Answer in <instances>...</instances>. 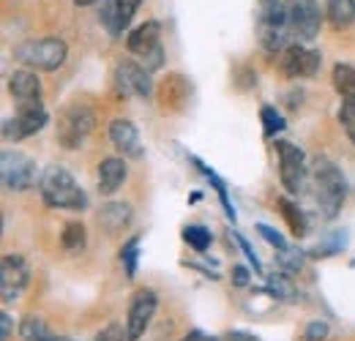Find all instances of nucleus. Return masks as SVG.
<instances>
[{
	"mask_svg": "<svg viewBox=\"0 0 355 341\" xmlns=\"http://www.w3.org/2000/svg\"><path fill=\"white\" fill-rule=\"evenodd\" d=\"M257 39L270 55H282L293 44V17L287 0H257Z\"/></svg>",
	"mask_w": 355,
	"mask_h": 341,
	"instance_id": "1",
	"label": "nucleus"
},
{
	"mask_svg": "<svg viewBox=\"0 0 355 341\" xmlns=\"http://www.w3.org/2000/svg\"><path fill=\"white\" fill-rule=\"evenodd\" d=\"M42 197L49 208H66V211H83L88 205L85 191L77 186V180L71 177V172L63 170L60 164L46 167L42 180H39Z\"/></svg>",
	"mask_w": 355,
	"mask_h": 341,
	"instance_id": "2",
	"label": "nucleus"
},
{
	"mask_svg": "<svg viewBox=\"0 0 355 341\" xmlns=\"http://www.w3.org/2000/svg\"><path fill=\"white\" fill-rule=\"evenodd\" d=\"M314 197H317V208L322 218H334L342 211L345 197H347V180L339 172V167L328 159H317L314 164Z\"/></svg>",
	"mask_w": 355,
	"mask_h": 341,
	"instance_id": "3",
	"label": "nucleus"
},
{
	"mask_svg": "<svg viewBox=\"0 0 355 341\" xmlns=\"http://www.w3.org/2000/svg\"><path fill=\"white\" fill-rule=\"evenodd\" d=\"M69 55V46L63 39H28L22 42L19 46H14V58L25 66H31L33 71H55L63 66Z\"/></svg>",
	"mask_w": 355,
	"mask_h": 341,
	"instance_id": "4",
	"label": "nucleus"
},
{
	"mask_svg": "<svg viewBox=\"0 0 355 341\" xmlns=\"http://www.w3.org/2000/svg\"><path fill=\"white\" fill-rule=\"evenodd\" d=\"M96 126V115L88 104L74 101L69 104L60 115H58V142L66 150H77L85 145V139L90 137V131Z\"/></svg>",
	"mask_w": 355,
	"mask_h": 341,
	"instance_id": "5",
	"label": "nucleus"
},
{
	"mask_svg": "<svg viewBox=\"0 0 355 341\" xmlns=\"http://www.w3.org/2000/svg\"><path fill=\"white\" fill-rule=\"evenodd\" d=\"M276 153H279V177H282V186L287 189V194L298 197L306 189V177H309L304 150L298 145L282 139V142H276Z\"/></svg>",
	"mask_w": 355,
	"mask_h": 341,
	"instance_id": "6",
	"label": "nucleus"
},
{
	"mask_svg": "<svg viewBox=\"0 0 355 341\" xmlns=\"http://www.w3.org/2000/svg\"><path fill=\"white\" fill-rule=\"evenodd\" d=\"M0 177L6 191H28L36 183V161L19 150H3Z\"/></svg>",
	"mask_w": 355,
	"mask_h": 341,
	"instance_id": "7",
	"label": "nucleus"
},
{
	"mask_svg": "<svg viewBox=\"0 0 355 341\" xmlns=\"http://www.w3.org/2000/svg\"><path fill=\"white\" fill-rule=\"evenodd\" d=\"M46 121H49V115H46L42 101H25V104H19L17 115L3 123V137L8 142H19V139L42 131L46 126Z\"/></svg>",
	"mask_w": 355,
	"mask_h": 341,
	"instance_id": "8",
	"label": "nucleus"
},
{
	"mask_svg": "<svg viewBox=\"0 0 355 341\" xmlns=\"http://www.w3.org/2000/svg\"><path fill=\"white\" fill-rule=\"evenodd\" d=\"M320 63H322L320 52H317V49H306V46H301V44H290V46L282 52V58H279V69H282V74L290 77V80L314 77L317 69H320Z\"/></svg>",
	"mask_w": 355,
	"mask_h": 341,
	"instance_id": "9",
	"label": "nucleus"
},
{
	"mask_svg": "<svg viewBox=\"0 0 355 341\" xmlns=\"http://www.w3.org/2000/svg\"><path fill=\"white\" fill-rule=\"evenodd\" d=\"M31 281V268L22 254H6L0 262V295L6 303L17 300Z\"/></svg>",
	"mask_w": 355,
	"mask_h": 341,
	"instance_id": "10",
	"label": "nucleus"
},
{
	"mask_svg": "<svg viewBox=\"0 0 355 341\" xmlns=\"http://www.w3.org/2000/svg\"><path fill=\"white\" fill-rule=\"evenodd\" d=\"M156 292L153 290H137L132 303H129V314H126V341H137L150 325L153 314H156Z\"/></svg>",
	"mask_w": 355,
	"mask_h": 341,
	"instance_id": "11",
	"label": "nucleus"
},
{
	"mask_svg": "<svg viewBox=\"0 0 355 341\" xmlns=\"http://www.w3.org/2000/svg\"><path fill=\"white\" fill-rule=\"evenodd\" d=\"M115 85H118V90L123 96H134V98H148L153 93L150 71L132 63V60L118 63V69H115Z\"/></svg>",
	"mask_w": 355,
	"mask_h": 341,
	"instance_id": "12",
	"label": "nucleus"
},
{
	"mask_svg": "<svg viewBox=\"0 0 355 341\" xmlns=\"http://www.w3.org/2000/svg\"><path fill=\"white\" fill-rule=\"evenodd\" d=\"M290 3V17H293V36L311 42L320 33L322 14L317 0H287Z\"/></svg>",
	"mask_w": 355,
	"mask_h": 341,
	"instance_id": "13",
	"label": "nucleus"
},
{
	"mask_svg": "<svg viewBox=\"0 0 355 341\" xmlns=\"http://www.w3.org/2000/svg\"><path fill=\"white\" fill-rule=\"evenodd\" d=\"M142 0H104L101 8V22L112 36H121L129 25H132L134 14L139 8Z\"/></svg>",
	"mask_w": 355,
	"mask_h": 341,
	"instance_id": "14",
	"label": "nucleus"
},
{
	"mask_svg": "<svg viewBox=\"0 0 355 341\" xmlns=\"http://www.w3.org/2000/svg\"><path fill=\"white\" fill-rule=\"evenodd\" d=\"M110 139L112 145L126 156V159H139L142 156V142H139V134L134 128L132 121L126 118H118L110 123Z\"/></svg>",
	"mask_w": 355,
	"mask_h": 341,
	"instance_id": "15",
	"label": "nucleus"
},
{
	"mask_svg": "<svg viewBox=\"0 0 355 341\" xmlns=\"http://www.w3.org/2000/svg\"><path fill=\"white\" fill-rule=\"evenodd\" d=\"M8 90H11V96L19 104H25V101H42V82H39L36 71H31V69L14 71L8 77Z\"/></svg>",
	"mask_w": 355,
	"mask_h": 341,
	"instance_id": "16",
	"label": "nucleus"
},
{
	"mask_svg": "<svg viewBox=\"0 0 355 341\" xmlns=\"http://www.w3.org/2000/svg\"><path fill=\"white\" fill-rule=\"evenodd\" d=\"M159 36H162V28H159V22H145V25L134 28L132 33H129V39H126V46H129V52H132V55L148 58V55H150L156 46H162V44H159Z\"/></svg>",
	"mask_w": 355,
	"mask_h": 341,
	"instance_id": "17",
	"label": "nucleus"
},
{
	"mask_svg": "<svg viewBox=\"0 0 355 341\" xmlns=\"http://www.w3.org/2000/svg\"><path fill=\"white\" fill-rule=\"evenodd\" d=\"M126 175H129V167H126V161L123 159H104L101 164H98V191L101 194H115L121 186H123V180H126Z\"/></svg>",
	"mask_w": 355,
	"mask_h": 341,
	"instance_id": "18",
	"label": "nucleus"
},
{
	"mask_svg": "<svg viewBox=\"0 0 355 341\" xmlns=\"http://www.w3.org/2000/svg\"><path fill=\"white\" fill-rule=\"evenodd\" d=\"M129 218H132V208H129V205H123V202H110V205L101 208L98 224H101L107 232H118L121 227L129 224Z\"/></svg>",
	"mask_w": 355,
	"mask_h": 341,
	"instance_id": "19",
	"label": "nucleus"
},
{
	"mask_svg": "<svg viewBox=\"0 0 355 341\" xmlns=\"http://www.w3.org/2000/svg\"><path fill=\"white\" fill-rule=\"evenodd\" d=\"M328 22L342 30L355 22V0H328Z\"/></svg>",
	"mask_w": 355,
	"mask_h": 341,
	"instance_id": "20",
	"label": "nucleus"
},
{
	"mask_svg": "<svg viewBox=\"0 0 355 341\" xmlns=\"http://www.w3.org/2000/svg\"><path fill=\"white\" fill-rule=\"evenodd\" d=\"M334 87L339 90V96L347 101V104H355V69L353 66H334Z\"/></svg>",
	"mask_w": 355,
	"mask_h": 341,
	"instance_id": "21",
	"label": "nucleus"
},
{
	"mask_svg": "<svg viewBox=\"0 0 355 341\" xmlns=\"http://www.w3.org/2000/svg\"><path fill=\"white\" fill-rule=\"evenodd\" d=\"M276 205H279V211H282V216H284L290 232H293L295 238H304V235H306V218H304V213L298 211V205H293L287 197H279Z\"/></svg>",
	"mask_w": 355,
	"mask_h": 341,
	"instance_id": "22",
	"label": "nucleus"
},
{
	"mask_svg": "<svg viewBox=\"0 0 355 341\" xmlns=\"http://www.w3.org/2000/svg\"><path fill=\"white\" fill-rule=\"evenodd\" d=\"M60 243L66 252H83L85 246V227L80 221H69L63 227V235H60Z\"/></svg>",
	"mask_w": 355,
	"mask_h": 341,
	"instance_id": "23",
	"label": "nucleus"
},
{
	"mask_svg": "<svg viewBox=\"0 0 355 341\" xmlns=\"http://www.w3.org/2000/svg\"><path fill=\"white\" fill-rule=\"evenodd\" d=\"M191 161H194V167H197V170L202 172V175H205L211 183H214V189L219 191V200H222V205H224V213H227L230 218H232V221H235V208H232V205H230V200H227V186H224V180L219 177V175H216V172L211 170V167H205L200 159H194V156H191Z\"/></svg>",
	"mask_w": 355,
	"mask_h": 341,
	"instance_id": "24",
	"label": "nucleus"
},
{
	"mask_svg": "<svg viewBox=\"0 0 355 341\" xmlns=\"http://www.w3.org/2000/svg\"><path fill=\"white\" fill-rule=\"evenodd\" d=\"M183 241H186L194 252H208V246H211V232H208L205 227L189 224V227H183Z\"/></svg>",
	"mask_w": 355,
	"mask_h": 341,
	"instance_id": "25",
	"label": "nucleus"
},
{
	"mask_svg": "<svg viewBox=\"0 0 355 341\" xmlns=\"http://www.w3.org/2000/svg\"><path fill=\"white\" fill-rule=\"evenodd\" d=\"M137 254H139V238H132V241H126L123 249H121V262H123L129 279L137 276Z\"/></svg>",
	"mask_w": 355,
	"mask_h": 341,
	"instance_id": "26",
	"label": "nucleus"
},
{
	"mask_svg": "<svg viewBox=\"0 0 355 341\" xmlns=\"http://www.w3.org/2000/svg\"><path fill=\"white\" fill-rule=\"evenodd\" d=\"M268 290H270V292H273L276 298H282V300H295V287L290 284V279H287L284 273H282V276H276V273H273V276L268 279Z\"/></svg>",
	"mask_w": 355,
	"mask_h": 341,
	"instance_id": "27",
	"label": "nucleus"
},
{
	"mask_svg": "<svg viewBox=\"0 0 355 341\" xmlns=\"http://www.w3.org/2000/svg\"><path fill=\"white\" fill-rule=\"evenodd\" d=\"M260 118H263V131H266V137H276L279 131H284V118L273 110V107H263L260 110Z\"/></svg>",
	"mask_w": 355,
	"mask_h": 341,
	"instance_id": "28",
	"label": "nucleus"
},
{
	"mask_svg": "<svg viewBox=\"0 0 355 341\" xmlns=\"http://www.w3.org/2000/svg\"><path fill=\"white\" fill-rule=\"evenodd\" d=\"M19 336L25 341H42L46 336L44 322H42L39 317H25L22 325H19Z\"/></svg>",
	"mask_w": 355,
	"mask_h": 341,
	"instance_id": "29",
	"label": "nucleus"
},
{
	"mask_svg": "<svg viewBox=\"0 0 355 341\" xmlns=\"http://www.w3.org/2000/svg\"><path fill=\"white\" fill-rule=\"evenodd\" d=\"M339 123H342V128L347 131V137L355 142V104H342V110H339Z\"/></svg>",
	"mask_w": 355,
	"mask_h": 341,
	"instance_id": "30",
	"label": "nucleus"
},
{
	"mask_svg": "<svg viewBox=\"0 0 355 341\" xmlns=\"http://www.w3.org/2000/svg\"><path fill=\"white\" fill-rule=\"evenodd\" d=\"M257 232L266 238L270 246H276L279 252H287V241H284V238H282V235H279L273 227H268V224H257Z\"/></svg>",
	"mask_w": 355,
	"mask_h": 341,
	"instance_id": "31",
	"label": "nucleus"
},
{
	"mask_svg": "<svg viewBox=\"0 0 355 341\" xmlns=\"http://www.w3.org/2000/svg\"><path fill=\"white\" fill-rule=\"evenodd\" d=\"M328 336V325L322 322V320H314L306 325V331H304V339L306 341H322Z\"/></svg>",
	"mask_w": 355,
	"mask_h": 341,
	"instance_id": "32",
	"label": "nucleus"
},
{
	"mask_svg": "<svg viewBox=\"0 0 355 341\" xmlns=\"http://www.w3.org/2000/svg\"><path fill=\"white\" fill-rule=\"evenodd\" d=\"M232 235H235V241H238V246L243 249V254H246V259H249V262L254 265V270H257V273H263V268H260V259H257V254H254V249L249 246V241H246V238H243L241 232H232Z\"/></svg>",
	"mask_w": 355,
	"mask_h": 341,
	"instance_id": "33",
	"label": "nucleus"
},
{
	"mask_svg": "<svg viewBox=\"0 0 355 341\" xmlns=\"http://www.w3.org/2000/svg\"><path fill=\"white\" fill-rule=\"evenodd\" d=\"M279 262H282L284 270H298L301 268V254H295L293 249H287V252L279 254Z\"/></svg>",
	"mask_w": 355,
	"mask_h": 341,
	"instance_id": "34",
	"label": "nucleus"
},
{
	"mask_svg": "<svg viewBox=\"0 0 355 341\" xmlns=\"http://www.w3.org/2000/svg\"><path fill=\"white\" fill-rule=\"evenodd\" d=\"M162 55H164V49H162V46H156V49H153V52L145 58V69H148V71L162 69Z\"/></svg>",
	"mask_w": 355,
	"mask_h": 341,
	"instance_id": "35",
	"label": "nucleus"
},
{
	"mask_svg": "<svg viewBox=\"0 0 355 341\" xmlns=\"http://www.w3.org/2000/svg\"><path fill=\"white\" fill-rule=\"evenodd\" d=\"M232 284H235V287H246V284H249V270H246L243 265H235V268H232Z\"/></svg>",
	"mask_w": 355,
	"mask_h": 341,
	"instance_id": "36",
	"label": "nucleus"
},
{
	"mask_svg": "<svg viewBox=\"0 0 355 341\" xmlns=\"http://www.w3.org/2000/svg\"><path fill=\"white\" fill-rule=\"evenodd\" d=\"M96 341H123V336H121V331L112 325V328H107L104 333H98V336H96Z\"/></svg>",
	"mask_w": 355,
	"mask_h": 341,
	"instance_id": "37",
	"label": "nucleus"
},
{
	"mask_svg": "<svg viewBox=\"0 0 355 341\" xmlns=\"http://www.w3.org/2000/svg\"><path fill=\"white\" fill-rule=\"evenodd\" d=\"M227 341H260L254 333H246V331H230L227 333Z\"/></svg>",
	"mask_w": 355,
	"mask_h": 341,
	"instance_id": "38",
	"label": "nucleus"
},
{
	"mask_svg": "<svg viewBox=\"0 0 355 341\" xmlns=\"http://www.w3.org/2000/svg\"><path fill=\"white\" fill-rule=\"evenodd\" d=\"M0 325H3V331H0V339L8 341V339H11V317H8L6 311L0 314Z\"/></svg>",
	"mask_w": 355,
	"mask_h": 341,
	"instance_id": "39",
	"label": "nucleus"
},
{
	"mask_svg": "<svg viewBox=\"0 0 355 341\" xmlns=\"http://www.w3.org/2000/svg\"><path fill=\"white\" fill-rule=\"evenodd\" d=\"M180 341H219V339H216V336H208V333H202V331H189Z\"/></svg>",
	"mask_w": 355,
	"mask_h": 341,
	"instance_id": "40",
	"label": "nucleus"
},
{
	"mask_svg": "<svg viewBox=\"0 0 355 341\" xmlns=\"http://www.w3.org/2000/svg\"><path fill=\"white\" fill-rule=\"evenodd\" d=\"M42 341H71V339H66V336H44Z\"/></svg>",
	"mask_w": 355,
	"mask_h": 341,
	"instance_id": "41",
	"label": "nucleus"
},
{
	"mask_svg": "<svg viewBox=\"0 0 355 341\" xmlns=\"http://www.w3.org/2000/svg\"><path fill=\"white\" fill-rule=\"evenodd\" d=\"M77 6H93V3H98V0H74Z\"/></svg>",
	"mask_w": 355,
	"mask_h": 341,
	"instance_id": "42",
	"label": "nucleus"
}]
</instances>
